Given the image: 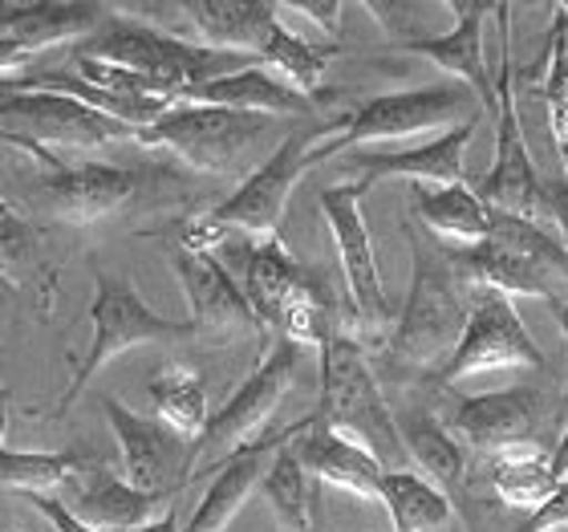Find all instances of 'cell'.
Segmentation results:
<instances>
[{
    "label": "cell",
    "mask_w": 568,
    "mask_h": 532,
    "mask_svg": "<svg viewBox=\"0 0 568 532\" xmlns=\"http://www.w3.org/2000/svg\"><path fill=\"white\" fill-rule=\"evenodd\" d=\"M342 131H345V119L305 122V127L284 131V139L276 142V151L256 171H248V175L240 179V188L220 208L200 215L183 232L179 249L212 252L227 232H252V237H264V240L276 237L296 183L317 163H325V159H333V154L342 151Z\"/></svg>",
    "instance_id": "1"
},
{
    "label": "cell",
    "mask_w": 568,
    "mask_h": 532,
    "mask_svg": "<svg viewBox=\"0 0 568 532\" xmlns=\"http://www.w3.org/2000/svg\"><path fill=\"white\" fill-rule=\"evenodd\" d=\"M410 244H415V281H410L403 318L394 321L386 354L398 370L438 374V367L459 342L471 301H467V284L450 269L443 244H435L426 232H410Z\"/></svg>",
    "instance_id": "2"
},
{
    "label": "cell",
    "mask_w": 568,
    "mask_h": 532,
    "mask_svg": "<svg viewBox=\"0 0 568 532\" xmlns=\"http://www.w3.org/2000/svg\"><path fill=\"white\" fill-rule=\"evenodd\" d=\"M146 147H163L207 175H248L284 139L281 119L220 107H171L151 127L134 131Z\"/></svg>",
    "instance_id": "3"
},
{
    "label": "cell",
    "mask_w": 568,
    "mask_h": 532,
    "mask_svg": "<svg viewBox=\"0 0 568 532\" xmlns=\"http://www.w3.org/2000/svg\"><path fill=\"white\" fill-rule=\"evenodd\" d=\"M78 58H94L110 61V66H122V70L139 73L142 82H151V90L159 98H166L175 107V98L191 86L215 82V78H227V73L252 70L261 66L248 53H220V49L195 46V41H183V37H171L166 29H154V24L139 21H106L98 29Z\"/></svg>",
    "instance_id": "4"
},
{
    "label": "cell",
    "mask_w": 568,
    "mask_h": 532,
    "mask_svg": "<svg viewBox=\"0 0 568 532\" xmlns=\"http://www.w3.org/2000/svg\"><path fill=\"white\" fill-rule=\"evenodd\" d=\"M313 419L357 448H366L386 472H403L406 451L390 402L382 399L378 374L366 362L362 345L345 333H337L321 350V399Z\"/></svg>",
    "instance_id": "5"
},
{
    "label": "cell",
    "mask_w": 568,
    "mask_h": 532,
    "mask_svg": "<svg viewBox=\"0 0 568 532\" xmlns=\"http://www.w3.org/2000/svg\"><path fill=\"white\" fill-rule=\"evenodd\" d=\"M491 17L499 21V78L496 82V163L487 171L479 195L487 212L520 215V220H536V224H565V183L548 188L545 179L536 175L528 142H524L520 114H516V94H511V37H508V9L491 4Z\"/></svg>",
    "instance_id": "6"
},
{
    "label": "cell",
    "mask_w": 568,
    "mask_h": 532,
    "mask_svg": "<svg viewBox=\"0 0 568 532\" xmlns=\"http://www.w3.org/2000/svg\"><path fill=\"white\" fill-rule=\"evenodd\" d=\"M90 325H94V338H90V350L82 354L78 370H73L70 387H65V399L58 402V414L70 411L73 402L82 399L90 379L98 370L110 367L114 358L131 354L139 345H159V342H183V338H195L191 321L175 318H159L139 293H134L131 281L122 277H110V272H98L94 277V305H90Z\"/></svg>",
    "instance_id": "7"
},
{
    "label": "cell",
    "mask_w": 568,
    "mask_h": 532,
    "mask_svg": "<svg viewBox=\"0 0 568 532\" xmlns=\"http://www.w3.org/2000/svg\"><path fill=\"white\" fill-rule=\"evenodd\" d=\"M296 362H301V345L284 342L264 354V362L252 370L248 379L240 382V391L220 406V414H207V423L187 448V472L212 475L227 455L261 443V431L284 402L288 387H293Z\"/></svg>",
    "instance_id": "8"
},
{
    "label": "cell",
    "mask_w": 568,
    "mask_h": 532,
    "mask_svg": "<svg viewBox=\"0 0 568 532\" xmlns=\"http://www.w3.org/2000/svg\"><path fill=\"white\" fill-rule=\"evenodd\" d=\"M487 370H548V358L536 350L532 333L524 330L516 305L496 293L471 301L459 342H455L447 362L438 367V382L455 387V382L479 379Z\"/></svg>",
    "instance_id": "9"
},
{
    "label": "cell",
    "mask_w": 568,
    "mask_h": 532,
    "mask_svg": "<svg viewBox=\"0 0 568 532\" xmlns=\"http://www.w3.org/2000/svg\"><path fill=\"white\" fill-rule=\"evenodd\" d=\"M450 435L491 460L545 455L548 451V399L545 391H491L471 394L455 406Z\"/></svg>",
    "instance_id": "10"
},
{
    "label": "cell",
    "mask_w": 568,
    "mask_h": 532,
    "mask_svg": "<svg viewBox=\"0 0 568 532\" xmlns=\"http://www.w3.org/2000/svg\"><path fill=\"white\" fill-rule=\"evenodd\" d=\"M362 195H366V188L345 179V183H329L317 191V208L333 232L337 257H342L345 293H349L357 321L366 330H382L390 321V293H386L374 240H369L366 215H362Z\"/></svg>",
    "instance_id": "11"
},
{
    "label": "cell",
    "mask_w": 568,
    "mask_h": 532,
    "mask_svg": "<svg viewBox=\"0 0 568 532\" xmlns=\"http://www.w3.org/2000/svg\"><path fill=\"white\" fill-rule=\"evenodd\" d=\"M475 119H479V102L459 82L423 86V90H406V94H382L357 110L354 119H345L342 151L366 147V142L415 139V134L438 131V127H463Z\"/></svg>",
    "instance_id": "12"
},
{
    "label": "cell",
    "mask_w": 568,
    "mask_h": 532,
    "mask_svg": "<svg viewBox=\"0 0 568 532\" xmlns=\"http://www.w3.org/2000/svg\"><path fill=\"white\" fill-rule=\"evenodd\" d=\"M102 411L110 419V431L119 439L122 451V480L139 492H159V496H175L179 484L187 480V439H179L171 426L159 419L122 406L119 399H106Z\"/></svg>",
    "instance_id": "13"
},
{
    "label": "cell",
    "mask_w": 568,
    "mask_h": 532,
    "mask_svg": "<svg viewBox=\"0 0 568 532\" xmlns=\"http://www.w3.org/2000/svg\"><path fill=\"white\" fill-rule=\"evenodd\" d=\"M450 269L467 289L496 297H545L557 305L565 318V289H568V264L532 261V257H516L496 244H471V249H447Z\"/></svg>",
    "instance_id": "14"
},
{
    "label": "cell",
    "mask_w": 568,
    "mask_h": 532,
    "mask_svg": "<svg viewBox=\"0 0 568 532\" xmlns=\"http://www.w3.org/2000/svg\"><path fill=\"white\" fill-rule=\"evenodd\" d=\"M171 264H175V277L183 284V297L191 301V330L215 338V342L256 330L244 289L232 281V272L215 261L212 252L175 249Z\"/></svg>",
    "instance_id": "15"
},
{
    "label": "cell",
    "mask_w": 568,
    "mask_h": 532,
    "mask_svg": "<svg viewBox=\"0 0 568 532\" xmlns=\"http://www.w3.org/2000/svg\"><path fill=\"white\" fill-rule=\"evenodd\" d=\"M70 500H61L65 509L94 532H131L142 524L159 521L163 512H171V496H159V492H139L131 488L122 475L106 472L102 463L85 460L78 468L70 484H65Z\"/></svg>",
    "instance_id": "16"
},
{
    "label": "cell",
    "mask_w": 568,
    "mask_h": 532,
    "mask_svg": "<svg viewBox=\"0 0 568 532\" xmlns=\"http://www.w3.org/2000/svg\"><path fill=\"white\" fill-rule=\"evenodd\" d=\"M159 12L179 17V29L171 37L195 33V46L220 49V53H248L256 58L261 46L268 41L281 12L268 0H252V4H236V0H187V4H159Z\"/></svg>",
    "instance_id": "17"
},
{
    "label": "cell",
    "mask_w": 568,
    "mask_h": 532,
    "mask_svg": "<svg viewBox=\"0 0 568 532\" xmlns=\"http://www.w3.org/2000/svg\"><path fill=\"white\" fill-rule=\"evenodd\" d=\"M447 9L459 17L455 29L435 37H410V41H403V49L435 61L438 70L455 73L459 86H467L471 98L479 102V114L491 119L496 114V82H491V70H487L484 61V17L491 9L487 4H471V0H450Z\"/></svg>",
    "instance_id": "18"
},
{
    "label": "cell",
    "mask_w": 568,
    "mask_h": 532,
    "mask_svg": "<svg viewBox=\"0 0 568 532\" xmlns=\"http://www.w3.org/2000/svg\"><path fill=\"white\" fill-rule=\"evenodd\" d=\"M134 188H139L134 171H122V167L65 163L41 179V200H45V208L58 220L85 228V224H98L102 215L119 212L122 203L134 195Z\"/></svg>",
    "instance_id": "19"
},
{
    "label": "cell",
    "mask_w": 568,
    "mask_h": 532,
    "mask_svg": "<svg viewBox=\"0 0 568 532\" xmlns=\"http://www.w3.org/2000/svg\"><path fill=\"white\" fill-rule=\"evenodd\" d=\"M471 134L475 122H463L455 131L438 134L423 147H410V151H357L349 159V167H354L349 183H362V188L378 183V179H415V183H430V188L463 183V151H467Z\"/></svg>",
    "instance_id": "20"
},
{
    "label": "cell",
    "mask_w": 568,
    "mask_h": 532,
    "mask_svg": "<svg viewBox=\"0 0 568 532\" xmlns=\"http://www.w3.org/2000/svg\"><path fill=\"white\" fill-rule=\"evenodd\" d=\"M308 423H313V414L301 419V423H293L284 435L264 439V443H252V448L227 455V460L207 475L212 484H207L203 500L187 516V529H179V532H224L227 524H232V516L252 500V492L261 488V475H264V468H268V460H273V451L281 448V443H288L293 435H301Z\"/></svg>",
    "instance_id": "21"
},
{
    "label": "cell",
    "mask_w": 568,
    "mask_h": 532,
    "mask_svg": "<svg viewBox=\"0 0 568 532\" xmlns=\"http://www.w3.org/2000/svg\"><path fill=\"white\" fill-rule=\"evenodd\" d=\"M175 107H220V110H240V114H268V119H308L317 102L301 98L296 90H288L284 82L268 78L261 66L240 73H227V78H215V82L191 86L175 98Z\"/></svg>",
    "instance_id": "22"
},
{
    "label": "cell",
    "mask_w": 568,
    "mask_h": 532,
    "mask_svg": "<svg viewBox=\"0 0 568 532\" xmlns=\"http://www.w3.org/2000/svg\"><path fill=\"white\" fill-rule=\"evenodd\" d=\"M296 460L305 468L317 484H333L342 492H354L362 500H378V484H382V468L366 448H357L349 439H342L337 431L321 426L317 419L293 439Z\"/></svg>",
    "instance_id": "23"
},
{
    "label": "cell",
    "mask_w": 568,
    "mask_h": 532,
    "mask_svg": "<svg viewBox=\"0 0 568 532\" xmlns=\"http://www.w3.org/2000/svg\"><path fill=\"white\" fill-rule=\"evenodd\" d=\"M394 423H398V439H403L406 460H415L418 475L430 488H438L450 500V509H455L463 500V492H467V448L430 411L394 414Z\"/></svg>",
    "instance_id": "24"
},
{
    "label": "cell",
    "mask_w": 568,
    "mask_h": 532,
    "mask_svg": "<svg viewBox=\"0 0 568 532\" xmlns=\"http://www.w3.org/2000/svg\"><path fill=\"white\" fill-rule=\"evenodd\" d=\"M106 17L102 4H0V37L37 58L73 37H94Z\"/></svg>",
    "instance_id": "25"
},
{
    "label": "cell",
    "mask_w": 568,
    "mask_h": 532,
    "mask_svg": "<svg viewBox=\"0 0 568 532\" xmlns=\"http://www.w3.org/2000/svg\"><path fill=\"white\" fill-rule=\"evenodd\" d=\"M301 277H305V269H301V261L288 252L281 232L264 240L261 249H252L244 301H248V309H252L261 345H268V333L281 325V309H284V301L293 297L296 284H301Z\"/></svg>",
    "instance_id": "26"
},
{
    "label": "cell",
    "mask_w": 568,
    "mask_h": 532,
    "mask_svg": "<svg viewBox=\"0 0 568 532\" xmlns=\"http://www.w3.org/2000/svg\"><path fill=\"white\" fill-rule=\"evenodd\" d=\"M415 212L423 220L426 237L443 240V249H471L487 237V212L479 195L467 183H450V188H430L415 183Z\"/></svg>",
    "instance_id": "27"
},
{
    "label": "cell",
    "mask_w": 568,
    "mask_h": 532,
    "mask_svg": "<svg viewBox=\"0 0 568 532\" xmlns=\"http://www.w3.org/2000/svg\"><path fill=\"white\" fill-rule=\"evenodd\" d=\"M565 431L545 455H516V460H491V488L508 509L536 512L548 500L565 492V463H568Z\"/></svg>",
    "instance_id": "28"
},
{
    "label": "cell",
    "mask_w": 568,
    "mask_h": 532,
    "mask_svg": "<svg viewBox=\"0 0 568 532\" xmlns=\"http://www.w3.org/2000/svg\"><path fill=\"white\" fill-rule=\"evenodd\" d=\"M293 439L273 451V460L261 475V492L288 532H321V484L301 468Z\"/></svg>",
    "instance_id": "29"
},
{
    "label": "cell",
    "mask_w": 568,
    "mask_h": 532,
    "mask_svg": "<svg viewBox=\"0 0 568 532\" xmlns=\"http://www.w3.org/2000/svg\"><path fill=\"white\" fill-rule=\"evenodd\" d=\"M378 500L390 512L394 532H443L455 516L450 500L430 488L418 472H382Z\"/></svg>",
    "instance_id": "30"
},
{
    "label": "cell",
    "mask_w": 568,
    "mask_h": 532,
    "mask_svg": "<svg viewBox=\"0 0 568 532\" xmlns=\"http://www.w3.org/2000/svg\"><path fill=\"white\" fill-rule=\"evenodd\" d=\"M333 53H337V46H329V41H313V37L296 33V29L276 24L268 41L261 46V53H256V61L261 66H276L284 73V86L313 102L321 94V82H325Z\"/></svg>",
    "instance_id": "31"
},
{
    "label": "cell",
    "mask_w": 568,
    "mask_h": 532,
    "mask_svg": "<svg viewBox=\"0 0 568 532\" xmlns=\"http://www.w3.org/2000/svg\"><path fill=\"white\" fill-rule=\"evenodd\" d=\"M151 402L159 423L171 426L179 439H195L207 423V387L195 370L179 367V362H166L151 374Z\"/></svg>",
    "instance_id": "32"
},
{
    "label": "cell",
    "mask_w": 568,
    "mask_h": 532,
    "mask_svg": "<svg viewBox=\"0 0 568 532\" xmlns=\"http://www.w3.org/2000/svg\"><path fill=\"white\" fill-rule=\"evenodd\" d=\"M82 463V451H0V488L24 500L61 496Z\"/></svg>",
    "instance_id": "33"
},
{
    "label": "cell",
    "mask_w": 568,
    "mask_h": 532,
    "mask_svg": "<svg viewBox=\"0 0 568 532\" xmlns=\"http://www.w3.org/2000/svg\"><path fill=\"white\" fill-rule=\"evenodd\" d=\"M281 338L293 345H317V350H325V345L337 338V305H333L329 289H325V281H317L313 272H305L301 277V284L293 289V297L284 301L281 309Z\"/></svg>",
    "instance_id": "34"
},
{
    "label": "cell",
    "mask_w": 568,
    "mask_h": 532,
    "mask_svg": "<svg viewBox=\"0 0 568 532\" xmlns=\"http://www.w3.org/2000/svg\"><path fill=\"white\" fill-rule=\"evenodd\" d=\"M536 78H545V107H548V131L557 142L560 167L568 163V53H565V9H552V29H548V46L540 53Z\"/></svg>",
    "instance_id": "35"
},
{
    "label": "cell",
    "mask_w": 568,
    "mask_h": 532,
    "mask_svg": "<svg viewBox=\"0 0 568 532\" xmlns=\"http://www.w3.org/2000/svg\"><path fill=\"white\" fill-rule=\"evenodd\" d=\"M37 269V237L9 200H0V277L9 284L24 281Z\"/></svg>",
    "instance_id": "36"
},
{
    "label": "cell",
    "mask_w": 568,
    "mask_h": 532,
    "mask_svg": "<svg viewBox=\"0 0 568 532\" xmlns=\"http://www.w3.org/2000/svg\"><path fill=\"white\" fill-rule=\"evenodd\" d=\"M29 504H33V509L41 512V516H45V521L53 524L58 532H94V529H85V524L78 521V516H73V512L65 509L58 496H33Z\"/></svg>",
    "instance_id": "37"
},
{
    "label": "cell",
    "mask_w": 568,
    "mask_h": 532,
    "mask_svg": "<svg viewBox=\"0 0 568 532\" xmlns=\"http://www.w3.org/2000/svg\"><path fill=\"white\" fill-rule=\"evenodd\" d=\"M560 524H565V492H557L545 509L528 512V521H524L516 532H552V529H560Z\"/></svg>",
    "instance_id": "38"
},
{
    "label": "cell",
    "mask_w": 568,
    "mask_h": 532,
    "mask_svg": "<svg viewBox=\"0 0 568 532\" xmlns=\"http://www.w3.org/2000/svg\"><path fill=\"white\" fill-rule=\"evenodd\" d=\"M281 12H296L321 29V33H333L337 29V17H342V4H284Z\"/></svg>",
    "instance_id": "39"
},
{
    "label": "cell",
    "mask_w": 568,
    "mask_h": 532,
    "mask_svg": "<svg viewBox=\"0 0 568 532\" xmlns=\"http://www.w3.org/2000/svg\"><path fill=\"white\" fill-rule=\"evenodd\" d=\"M131 532H179V521H175V512H163L159 521L142 524V529H131Z\"/></svg>",
    "instance_id": "40"
},
{
    "label": "cell",
    "mask_w": 568,
    "mask_h": 532,
    "mask_svg": "<svg viewBox=\"0 0 568 532\" xmlns=\"http://www.w3.org/2000/svg\"><path fill=\"white\" fill-rule=\"evenodd\" d=\"M9 391H0V451H4V435H9Z\"/></svg>",
    "instance_id": "41"
},
{
    "label": "cell",
    "mask_w": 568,
    "mask_h": 532,
    "mask_svg": "<svg viewBox=\"0 0 568 532\" xmlns=\"http://www.w3.org/2000/svg\"><path fill=\"white\" fill-rule=\"evenodd\" d=\"M9 301H12V284L4 281V277H0V309L9 305Z\"/></svg>",
    "instance_id": "42"
},
{
    "label": "cell",
    "mask_w": 568,
    "mask_h": 532,
    "mask_svg": "<svg viewBox=\"0 0 568 532\" xmlns=\"http://www.w3.org/2000/svg\"><path fill=\"white\" fill-rule=\"evenodd\" d=\"M0 532H17V529H0Z\"/></svg>",
    "instance_id": "43"
}]
</instances>
